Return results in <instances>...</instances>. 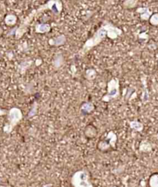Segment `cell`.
<instances>
[{
	"instance_id": "obj_3",
	"label": "cell",
	"mask_w": 158,
	"mask_h": 187,
	"mask_svg": "<svg viewBox=\"0 0 158 187\" xmlns=\"http://www.w3.org/2000/svg\"><path fill=\"white\" fill-rule=\"evenodd\" d=\"M120 96V80L117 77H113L106 85V94L102 97V101L110 102L112 100L117 99Z\"/></svg>"
},
{
	"instance_id": "obj_11",
	"label": "cell",
	"mask_w": 158,
	"mask_h": 187,
	"mask_svg": "<svg viewBox=\"0 0 158 187\" xmlns=\"http://www.w3.org/2000/svg\"><path fill=\"white\" fill-rule=\"evenodd\" d=\"M105 140L110 144V145L113 149H115L116 147H117V135L114 131H110V132H108L107 135L105 138Z\"/></svg>"
},
{
	"instance_id": "obj_28",
	"label": "cell",
	"mask_w": 158,
	"mask_h": 187,
	"mask_svg": "<svg viewBox=\"0 0 158 187\" xmlns=\"http://www.w3.org/2000/svg\"><path fill=\"white\" fill-rule=\"evenodd\" d=\"M154 137L156 138V139L158 141V133H156V135H154Z\"/></svg>"
},
{
	"instance_id": "obj_9",
	"label": "cell",
	"mask_w": 158,
	"mask_h": 187,
	"mask_svg": "<svg viewBox=\"0 0 158 187\" xmlns=\"http://www.w3.org/2000/svg\"><path fill=\"white\" fill-rule=\"evenodd\" d=\"M137 13L140 14L141 19L143 21L149 20V18L152 15V12L148 7H139L137 9Z\"/></svg>"
},
{
	"instance_id": "obj_21",
	"label": "cell",
	"mask_w": 158,
	"mask_h": 187,
	"mask_svg": "<svg viewBox=\"0 0 158 187\" xmlns=\"http://www.w3.org/2000/svg\"><path fill=\"white\" fill-rule=\"evenodd\" d=\"M37 110H38V104H37V101H35L33 103V106L31 107V108H30L29 112L27 115V118H31L33 116H35L37 114Z\"/></svg>"
},
{
	"instance_id": "obj_24",
	"label": "cell",
	"mask_w": 158,
	"mask_h": 187,
	"mask_svg": "<svg viewBox=\"0 0 158 187\" xmlns=\"http://www.w3.org/2000/svg\"><path fill=\"white\" fill-rule=\"evenodd\" d=\"M133 92H135L134 89H133V87H129L128 89H127L126 95L125 96V98H126V100H129V98H130V97H131V95H133Z\"/></svg>"
},
{
	"instance_id": "obj_14",
	"label": "cell",
	"mask_w": 158,
	"mask_h": 187,
	"mask_svg": "<svg viewBox=\"0 0 158 187\" xmlns=\"http://www.w3.org/2000/svg\"><path fill=\"white\" fill-rule=\"evenodd\" d=\"M129 125H130V128L137 132H141L144 128V124L137 120H133V121H129Z\"/></svg>"
},
{
	"instance_id": "obj_15",
	"label": "cell",
	"mask_w": 158,
	"mask_h": 187,
	"mask_svg": "<svg viewBox=\"0 0 158 187\" xmlns=\"http://www.w3.org/2000/svg\"><path fill=\"white\" fill-rule=\"evenodd\" d=\"M97 149L100 150L102 152H108L110 151V150L113 149L110 145V144L108 143L105 139L100 140V142L97 143Z\"/></svg>"
},
{
	"instance_id": "obj_26",
	"label": "cell",
	"mask_w": 158,
	"mask_h": 187,
	"mask_svg": "<svg viewBox=\"0 0 158 187\" xmlns=\"http://www.w3.org/2000/svg\"><path fill=\"white\" fill-rule=\"evenodd\" d=\"M139 37H140V39H147V38H148V36L146 34V33H141V34L139 36Z\"/></svg>"
},
{
	"instance_id": "obj_23",
	"label": "cell",
	"mask_w": 158,
	"mask_h": 187,
	"mask_svg": "<svg viewBox=\"0 0 158 187\" xmlns=\"http://www.w3.org/2000/svg\"><path fill=\"white\" fill-rule=\"evenodd\" d=\"M97 75V72L94 69H88L86 71V77L88 80H93Z\"/></svg>"
},
{
	"instance_id": "obj_16",
	"label": "cell",
	"mask_w": 158,
	"mask_h": 187,
	"mask_svg": "<svg viewBox=\"0 0 158 187\" xmlns=\"http://www.w3.org/2000/svg\"><path fill=\"white\" fill-rule=\"evenodd\" d=\"M17 20H18L17 16H16L15 14L11 13V14H8L6 16L5 19H4V22H5V23L8 26H15L16 24Z\"/></svg>"
},
{
	"instance_id": "obj_17",
	"label": "cell",
	"mask_w": 158,
	"mask_h": 187,
	"mask_svg": "<svg viewBox=\"0 0 158 187\" xmlns=\"http://www.w3.org/2000/svg\"><path fill=\"white\" fill-rule=\"evenodd\" d=\"M64 63V57L61 54H59L54 57L53 61H52V65H53L54 67L56 69H59L60 67H61L63 66V64Z\"/></svg>"
},
{
	"instance_id": "obj_5",
	"label": "cell",
	"mask_w": 158,
	"mask_h": 187,
	"mask_svg": "<svg viewBox=\"0 0 158 187\" xmlns=\"http://www.w3.org/2000/svg\"><path fill=\"white\" fill-rule=\"evenodd\" d=\"M63 5L61 0H49L44 5L40 6L37 10H35L36 16L46 10H51L52 12V13L58 16V15H60L61 13L62 10H63Z\"/></svg>"
},
{
	"instance_id": "obj_12",
	"label": "cell",
	"mask_w": 158,
	"mask_h": 187,
	"mask_svg": "<svg viewBox=\"0 0 158 187\" xmlns=\"http://www.w3.org/2000/svg\"><path fill=\"white\" fill-rule=\"evenodd\" d=\"M84 135H85L86 138H89V139H92L94 138L97 135V128L93 126V124H89L85 128L84 130Z\"/></svg>"
},
{
	"instance_id": "obj_18",
	"label": "cell",
	"mask_w": 158,
	"mask_h": 187,
	"mask_svg": "<svg viewBox=\"0 0 158 187\" xmlns=\"http://www.w3.org/2000/svg\"><path fill=\"white\" fill-rule=\"evenodd\" d=\"M137 4L138 0H124L122 6L124 9L130 10V9H133L137 7Z\"/></svg>"
},
{
	"instance_id": "obj_4",
	"label": "cell",
	"mask_w": 158,
	"mask_h": 187,
	"mask_svg": "<svg viewBox=\"0 0 158 187\" xmlns=\"http://www.w3.org/2000/svg\"><path fill=\"white\" fill-rule=\"evenodd\" d=\"M23 118V114L22 110L19 108H12L8 112L9 124L4 128V131L7 133H10L13 129L20 122Z\"/></svg>"
},
{
	"instance_id": "obj_20",
	"label": "cell",
	"mask_w": 158,
	"mask_h": 187,
	"mask_svg": "<svg viewBox=\"0 0 158 187\" xmlns=\"http://www.w3.org/2000/svg\"><path fill=\"white\" fill-rule=\"evenodd\" d=\"M33 64V61L32 60H29V61H24L22 62V63L19 64V69L20 70V73L21 74H24L27 70L29 69V67H31V65Z\"/></svg>"
},
{
	"instance_id": "obj_10",
	"label": "cell",
	"mask_w": 158,
	"mask_h": 187,
	"mask_svg": "<svg viewBox=\"0 0 158 187\" xmlns=\"http://www.w3.org/2000/svg\"><path fill=\"white\" fill-rule=\"evenodd\" d=\"M51 30L50 24L46 22H40L35 26V32L39 34H44L49 33Z\"/></svg>"
},
{
	"instance_id": "obj_19",
	"label": "cell",
	"mask_w": 158,
	"mask_h": 187,
	"mask_svg": "<svg viewBox=\"0 0 158 187\" xmlns=\"http://www.w3.org/2000/svg\"><path fill=\"white\" fill-rule=\"evenodd\" d=\"M148 185L150 187H158V173H153L150 176Z\"/></svg>"
},
{
	"instance_id": "obj_6",
	"label": "cell",
	"mask_w": 158,
	"mask_h": 187,
	"mask_svg": "<svg viewBox=\"0 0 158 187\" xmlns=\"http://www.w3.org/2000/svg\"><path fill=\"white\" fill-rule=\"evenodd\" d=\"M103 25L104 26L106 30V37L110 38V39H115L117 37L123 34V30L119 27L116 26L112 22L107 20L103 21Z\"/></svg>"
},
{
	"instance_id": "obj_2",
	"label": "cell",
	"mask_w": 158,
	"mask_h": 187,
	"mask_svg": "<svg viewBox=\"0 0 158 187\" xmlns=\"http://www.w3.org/2000/svg\"><path fill=\"white\" fill-rule=\"evenodd\" d=\"M71 185L74 187H93L90 173L86 169L75 172L71 177Z\"/></svg>"
},
{
	"instance_id": "obj_7",
	"label": "cell",
	"mask_w": 158,
	"mask_h": 187,
	"mask_svg": "<svg viewBox=\"0 0 158 187\" xmlns=\"http://www.w3.org/2000/svg\"><path fill=\"white\" fill-rule=\"evenodd\" d=\"M66 42H67V37H66L65 35L61 34L55 38L49 39L48 41V43L52 47H60V46L64 45Z\"/></svg>"
},
{
	"instance_id": "obj_27",
	"label": "cell",
	"mask_w": 158,
	"mask_h": 187,
	"mask_svg": "<svg viewBox=\"0 0 158 187\" xmlns=\"http://www.w3.org/2000/svg\"><path fill=\"white\" fill-rule=\"evenodd\" d=\"M2 34H3V29H2V27L0 26V36H2Z\"/></svg>"
},
{
	"instance_id": "obj_25",
	"label": "cell",
	"mask_w": 158,
	"mask_h": 187,
	"mask_svg": "<svg viewBox=\"0 0 158 187\" xmlns=\"http://www.w3.org/2000/svg\"><path fill=\"white\" fill-rule=\"evenodd\" d=\"M17 28H18L17 26H15V27H13V29H11V30H10V31L8 32V33H7V36H15V34H16V30H17Z\"/></svg>"
},
{
	"instance_id": "obj_1",
	"label": "cell",
	"mask_w": 158,
	"mask_h": 187,
	"mask_svg": "<svg viewBox=\"0 0 158 187\" xmlns=\"http://www.w3.org/2000/svg\"><path fill=\"white\" fill-rule=\"evenodd\" d=\"M106 30L104 26L102 24L101 26H100L97 31L95 32L94 34H93L90 39H88L86 41L85 43L83 46V47L81 48L80 51H79V54H80L81 55L86 54L87 52H89L90 50L93 49V47L99 45L102 41L106 39Z\"/></svg>"
},
{
	"instance_id": "obj_13",
	"label": "cell",
	"mask_w": 158,
	"mask_h": 187,
	"mask_svg": "<svg viewBox=\"0 0 158 187\" xmlns=\"http://www.w3.org/2000/svg\"><path fill=\"white\" fill-rule=\"evenodd\" d=\"M153 149V145L150 142L147 141V140H144L140 143L139 145V151L141 152L144 153H148L150 152Z\"/></svg>"
},
{
	"instance_id": "obj_22",
	"label": "cell",
	"mask_w": 158,
	"mask_h": 187,
	"mask_svg": "<svg viewBox=\"0 0 158 187\" xmlns=\"http://www.w3.org/2000/svg\"><path fill=\"white\" fill-rule=\"evenodd\" d=\"M149 22L151 26H158V13H152L150 17L149 18Z\"/></svg>"
},
{
	"instance_id": "obj_8",
	"label": "cell",
	"mask_w": 158,
	"mask_h": 187,
	"mask_svg": "<svg viewBox=\"0 0 158 187\" xmlns=\"http://www.w3.org/2000/svg\"><path fill=\"white\" fill-rule=\"evenodd\" d=\"M94 104L92 102H90V101H87V102H83L81 104L79 110H80L81 114L83 115H90L94 111Z\"/></svg>"
}]
</instances>
